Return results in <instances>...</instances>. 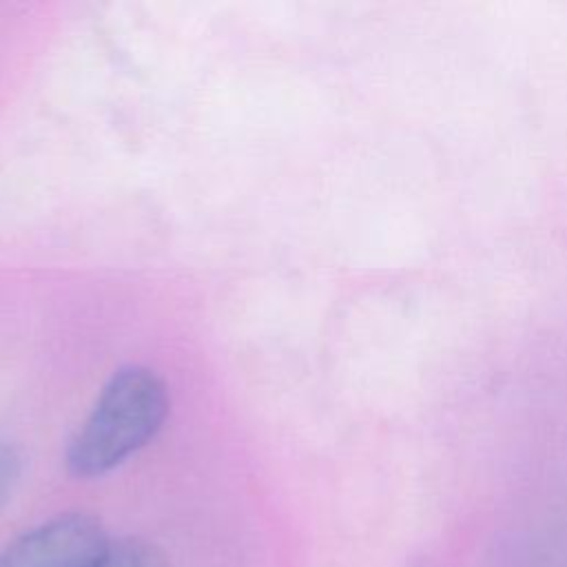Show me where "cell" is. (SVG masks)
<instances>
[{
  "instance_id": "2",
  "label": "cell",
  "mask_w": 567,
  "mask_h": 567,
  "mask_svg": "<svg viewBox=\"0 0 567 567\" xmlns=\"http://www.w3.org/2000/svg\"><path fill=\"white\" fill-rule=\"evenodd\" d=\"M109 543L95 516L66 512L24 532L4 547L0 567H97Z\"/></svg>"
},
{
  "instance_id": "3",
  "label": "cell",
  "mask_w": 567,
  "mask_h": 567,
  "mask_svg": "<svg viewBox=\"0 0 567 567\" xmlns=\"http://www.w3.org/2000/svg\"><path fill=\"white\" fill-rule=\"evenodd\" d=\"M97 567H171V560L155 543L128 536L111 540Z\"/></svg>"
},
{
  "instance_id": "4",
  "label": "cell",
  "mask_w": 567,
  "mask_h": 567,
  "mask_svg": "<svg viewBox=\"0 0 567 567\" xmlns=\"http://www.w3.org/2000/svg\"><path fill=\"white\" fill-rule=\"evenodd\" d=\"M16 470H18V465H16L13 452L4 443H0V501L4 498L9 485L16 476Z\"/></svg>"
},
{
  "instance_id": "1",
  "label": "cell",
  "mask_w": 567,
  "mask_h": 567,
  "mask_svg": "<svg viewBox=\"0 0 567 567\" xmlns=\"http://www.w3.org/2000/svg\"><path fill=\"white\" fill-rule=\"evenodd\" d=\"M166 414L168 390L155 370L144 365L115 370L69 443V472L78 478H95L115 470L153 441Z\"/></svg>"
}]
</instances>
